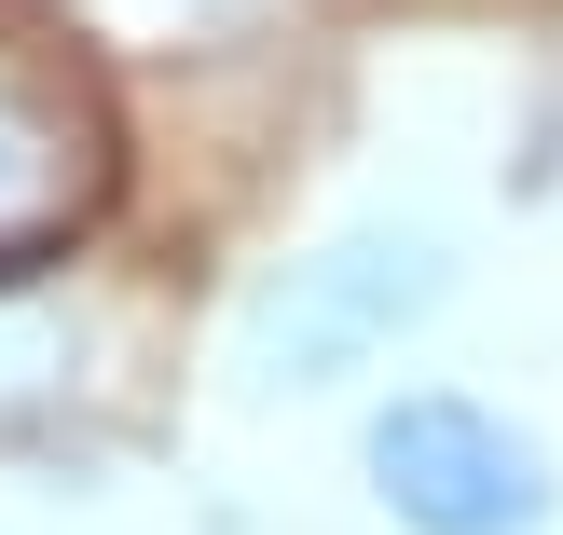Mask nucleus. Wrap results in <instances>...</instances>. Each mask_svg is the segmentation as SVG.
<instances>
[{"label": "nucleus", "instance_id": "f257e3e1", "mask_svg": "<svg viewBox=\"0 0 563 535\" xmlns=\"http://www.w3.org/2000/svg\"><path fill=\"white\" fill-rule=\"evenodd\" d=\"M467 289L454 234H440L427 207H372V220H330L317 247H289V261L247 275L234 330H220V371H234L247 412H289V399H344V384H372L385 357L412 344V330H440Z\"/></svg>", "mask_w": 563, "mask_h": 535}, {"label": "nucleus", "instance_id": "f03ea898", "mask_svg": "<svg viewBox=\"0 0 563 535\" xmlns=\"http://www.w3.org/2000/svg\"><path fill=\"white\" fill-rule=\"evenodd\" d=\"M357 494L385 535H550L563 454L482 384H385L357 412Z\"/></svg>", "mask_w": 563, "mask_h": 535}, {"label": "nucleus", "instance_id": "7ed1b4c3", "mask_svg": "<svg viewBox=\"0 0 563 535\" xmlns=\"http://www.w3.org/2000/svg\"><path fill=\"white\" fill-rule=\"evenodd\" d=\"M97 207H110V110H97V82L55 42L0 27V289H27Z\"/></svg>", "mask_w": 563, "mask_h": 535}, {"label": "nucleus", "instance_id": "20e7f679", "mask_svg": "<svg viewBox=\"0 0 563 535\" xmlns=\"http://www.w3.org/2000/svg\"><path fill=\"white\" fill-rule=\"evenodd\" d=\"M55 371H69V316H55V302H27V289H0V412L42 399Z\"/></svg>", "mask_w": 563, "mask_h": 535}]
</instances>
